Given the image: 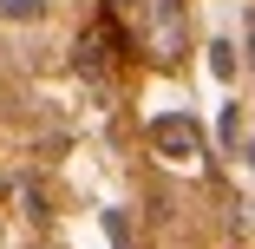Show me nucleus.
Returning <instances> with one entry per match:
<instances>
[{
  "label": "nucleus",
  "mask_w": 255,
  "mask_h": 249,
  "mask_svg": "<svg viewBox=\"0 0 255 249\" xmlns=\"http://www.w3.org/2000/svg\"><path fill=\"white\" fill-rule=\"evenodd\" d=\"M144 13H150V53L164 66H177V53H183V0H144Z\"/></svg>",
  "instance_id": "2"
},
{
  "label": "nucleus",
  "mask_w": 255,
  "mask_h": 249,
  "mask_svg": "<svg viewBox=\"0 0 255 249\" xmlns=\"http://www.w3.org/2000/svg\"><path fill=\"white\" fill-rule=\"evenodd\" d=\"M150 144H157L164 158H196V125L170 112V118H157V125H150Z\"/></svg>",
  "instance_id": "3"
},
{
  "label": "nucleus",
  "mask_w": 255,
  "mask_h": 249,
  "mask_svg": "<svg viewBox=\"0 0 255 249\" xmlns=\"http://www.w3.org/2000/svg\"><path fill=\"white\" fill-rule=\"evenodd\" d=\"M0 13H13V20L26 13V20H39V0H0Z\"/></svg>",
  "instance_id": "4"
},
{
  "label": "nucleus",
  "mask_w": 255,
  "mask_h": 249,
  "mask_svg": "<svg viewBox=\"0 0 255 249\" xmlns=\"http://www.w3.org/2000/svg\"><path fill=\"white\" fill-rule=\"evenodd\" d=\"M210 53H216V59H210V66H216V72H223V79H229V72H236V46H210Z\"/></svg>",
  "instance_id": "5"
},
{
  "label": "nucleus",
  "mask_w": 255,
  "mask_h": 249,
  "mask_svg": "<svg viewBox=\"0 0 255 249\" xmlns=\"http://www.w3.org/2000/svg\"><path fill=\"white\" fill-rule=\"evenodd\" d=\"M125 46H131V39H125V26H118V13H98V20L79 33V53H72V66H79V72H105V66L125 53Z\"/></svg>",
  "instance_id": "1"
}]
</instances>
